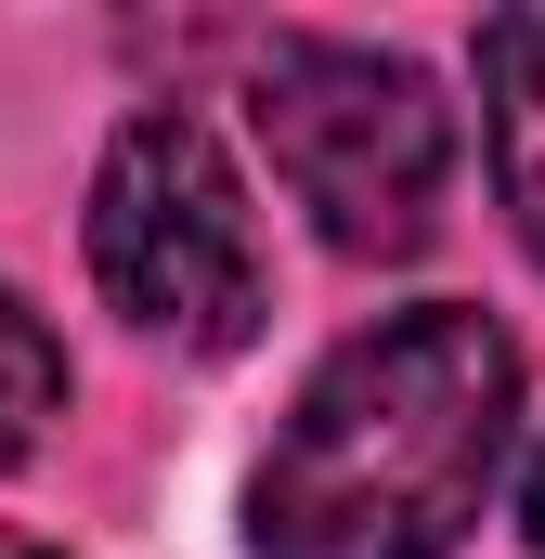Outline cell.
<instances>
[{"label":"cell","mask_w":545,"mask_h":559,"mask_svg":"<svg viewBox=\"0 0 545 559\" xmlns=\"http://www.w3.org/2000/svg\"><path fill=\"white\" fill-rule=\"evenodd\" d=\"M520 521H533V559H545V455H533V495H520Z\"/></svg>","instance_id":"8992f818"},{"label":"cell","mask_w":545,"mask_h":559,"mask_svg":"<svg viewBox=\"0 0 545 559\" xmlns=\"http://www.w3.org/2000/svg\"><path fill=\"white\" fill-rule=\"evenodd\" d=\"M92 286L169 352H247L272 312L261 222L234 156L195 131L182 105H143L92 169Z\"/></svg>","instance_id":"3957f363"},{"label":"cell","mask_w":545,"mask_h":559,"mask_svg":"<svg viewBox=\"0 0 545 559\" xmlns=\"http://www.w3.org/2000/svg\"><path fill=\"white\" fill-rule=\"evenodd\" d=\"M0 559H65V547H39V534H0Z\"/></svg>","instance_id":"52a82bcc"},{"label":"cell","mask_w":545,"mask_h":559,"mask_svg":"<svg viewBox=\"0 0 545 559\" xmlns=\"http://www.w3.org/2000/svg\"><path fill=\"white\" fill-rule=\"evenodd\" d=\"M52 417H65V338H52V325L0 286V468H13Z\"/></svg>","instance_id":"5b68a950"},{"label":"cell","mask_w":545,"mask_h":559,"mask_svg":"<svg viewBox=\"0 0 545 559\" xmlns=\"http://www.w3.org/2000/svg\"><path fill=\"white\" fill-rule=\"evenodd\" d=\"M520 442V352L494 312L428 299L338 338L247 481L261 559H455Z\"/></svg>","instance_id":"6da1fadb"},{"label":"cell","mask_w":545,"mask_h":559,"mask_svg":"<svg viewBox=\"0 0 545 559\" xmlns=\"http://www.w3.org/2000/svg\"><path fill=\"white\" fill-rule=\"evenodd\" d=\"M481 131H494V195L545 261V0L481 13Z\"/></svg>","instance_id":"277c9868"},{"label":"cell","mask_w":545,"mask_h":559,"mask_svg":"<svg viewBox=\"0 0 545 559\" xmlns=\"http://www.w3.org/2000/svg\"><path fill=\"white\" fill-rule=\"evenodd\" d=\"M247 118H261L272 182L312 209L325 248L351 261H415L441 235V182H455V118L377 39H272L247 66Z\"/></svg>","instance_id":"7a4b0ae2"}]
</instances>
